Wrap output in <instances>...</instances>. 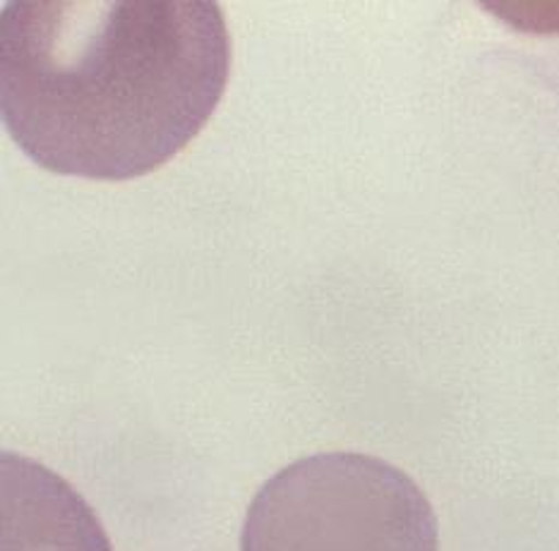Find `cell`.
<instances>
[{
	"label": "cell",
	"mask_w": 559,
	"mask_h": 551,
	"mask_svg": "<svg viewBox=\"0 0 559 551\" xmlns=\"http://www.w3.org/2000/svg\"><path fill=\"white\" fill-rule=\"evenodd\" d=\"M228 70L214 0H8L0 12L3 122L51 173H152L198 137Z\"/></svg>",
	"instance_id": "cell-1"
},
{
	"label": "cell",
	"mask_w": 559,
	"mask_h": 551,
	"mask_svg": "<svg viewBox=\"0 0 559 551\" xmlns=\"http://www.w3.org/2000/svg\"><path fill=\"white\" fill-rule=\"evenodd\" d=\"M3 551H114L92 506L41 463L5 451Z\"/></svg>",
	"instance_id": "cell-3"
},
{
	"label": "cell",
	"mask_w": 559,
	"mask_h": 551,
	"mask_svg": "<svg viewBox=\"0 0 559 551\" xmlns=\"http://www.w3.org/2000/svg\"><path fill=\"white\" fill-rule=\"evenodd\" d=\"M420 487L362 453H318L276 472L248 508L240 551H437Z\"/></svg>",
	"instance_id": "cell-2"
}]
</instances>
